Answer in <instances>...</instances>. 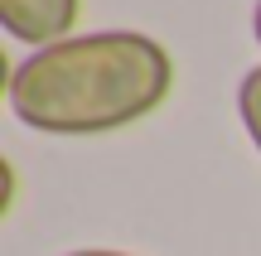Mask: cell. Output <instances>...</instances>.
<instances>
[{
    "mask_svg": "<svg viewBox=\"0 0 261 256\" xmlns=\"http://www.w3.org/2000/svg\"><path fill=\"white\" fill-rule=\"evenodd\" d=\"M174 87V58L140 29H97L34 48L10 73V111L29 131L107 135L145 121Z\"/></svg>",
    "mask_w": 261,
    "mask_h": 256,
    "instance_id": "cell-1",
    "label": "cell"
},
{
    "mask_svg": "<svg viewBox=\"0 0 261 256\" xmlns=\"http://www.w3.org/2000/svg\"><path fill=\"white\" fill-rule=\"evenodd\" d=\"M77 10H83V0H0V24L15 44L48 48L73 39Z\"/></svg>",
    "mask_w": 261,
    "mask_h": 256,
    "instance_id": "cell-2",
    "label": "cell"
},
{
    "mask_svg": "<svg viewBox=\"0 0 261 256\" xmlns=\"http://www.w3.org/2000/svg\"><path fill=\"white\" fill-rule=\"evenodd\" d=\"M68 256H130V251H107V247H92V251H68Z\"/></svg>",
    "mask_w": 261,
    "mask_h": 256,
    "instance_id": "cell-4",
    "label": "cell"
},
{
    "mask_svg": "<svg viewBox=\"0 0 261 256\" xmlns=\"http://www.w3.org/2000/svg\"><path fill=\"white\" fill-rule=\"evenodd\" d=\"M252 34H256V44H261V0H256V15H252Z\"/></svg>",
    "mask_w": 261,
    "mask_h": 256,
    "instance_id": "cell-5",
    "label": "cell"
},
{
    "mask_svg": "<svg viewBox=\"0 0 261 256\" xmlns=\"http://www.w3.org/2000/svg\"><path fill=\"white\" fill-rule=\"evenodd\" d=\"M237 116H242L247 135H252V145H256V155H261V63L247 68L242 82H237Z\"/></svg>",
    "mask_w": 261,
    "mask_h": 256,
    "instance_id": "cell-3",
    "label": "cell"
}]
</instances>
